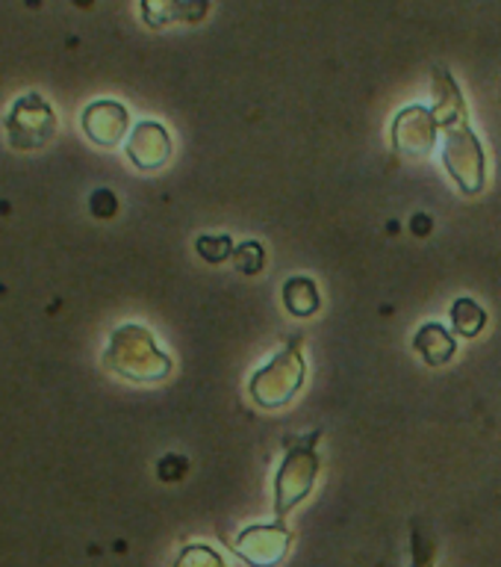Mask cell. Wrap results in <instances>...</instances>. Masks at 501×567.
Segmentation results:
<instances>
[{
	"instance_id": "6da1fadb",
	"label": "cell",
	"mask_w": 501,
	"mask_h": 567,
	"mask_svg": "<svg viewBox=\"0 0 501 567\" xmlns=\"http://www.w3.org/2000/svg\"><path fill=\"white\" fill-rule=\"evenodd\" d=\"M106 367L124 375V379L154 381L168 370V358L154 346L145 328L124 326L109 340Z\"/></svg>"
},
{
	"instance_id": "277c9868",
	"label": "cell",
	"mask_w": 501,
	"mask_h": 567,
	"mask_svg": "<svg viewBox=\"0 0 501 567\" xmlns=\"http://www.w3.org/2000/svg\"><path fill=\"white\" fill-rule=\"evenodd\" d=\"M168 133L163 131V124L142 122L136 124L131 142H127V154L139 168H157L163 159L168 157Z\"/></svg>"
},
{
	"instance_id": "5b68a950",
	"label": "cell",
	"mask_w": 501,
	"mask_h": 567,
	"mask_svg": "<svg viewBox=\"0 0 501 567\" xmlns=\"http://www.w3.org/2000/svg\"><path fill=\"white\" fill-rule=\"evenodd\" d=\"M192 3H198V0H142V18L150 27H166L177 21V18L195 21V18L201 16L192 12Z\"/></svg>"
},
{
	"instance_id": "3957f363",
	"label": "cell",
	"mask_w": 501,
	"mask_h": 567,
	"mask_svg": "<svg viewBox=\"0 0 501 567\" xmlns=\"http://www.w3.org/2000/svg\"><path fill=\"white\" fill-rule=\"evenodd\" d=\"M80 124H83L88 140L113 148L115 142L124 136V131H127V110L118 101H95V104H88L83 110Z\"/></svg>"
},
{
	"instance_id": "7a4b0ae2",
	"label": "cell",
	"mask_w": 501,
	"mask_h": 567,
	"mask_svg": "<svg viewBox=\"0 0 501 567\" xmlns=\"http://www.w3.org/2000/svg\"><path fill=\"white\" fill-rule=\"evenodd\" d=\"M3 124H7V136L12 148L35 151L51 142L53 131H56V115H53V106L39 92H27L9 106Z\"/></svg>"
}]
</instances>
